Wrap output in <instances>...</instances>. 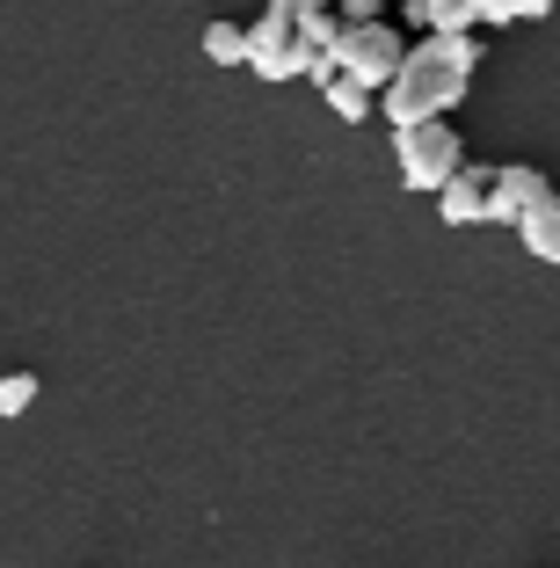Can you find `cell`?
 Listing matches in <instances>:
<instances>
[{
  "instance_id": "1",
  "label": "cell",
  "mask_w": 560,
  "mask_h": 568,
  "mask_svg": "<svg viewBox=\"0 0 560 568\" xmlns=\"http://www.w3.org/2000/svg\"><path fill=\"white\" fill-rule=\"evenodd\" d=\"M474 73H480V30H422L408 44V67L394 73L386 88V124H429V118H451L466 95H474Z\"/></svg>"
},
{
  "instance_id": "2",
  "label": "cell",
  "mask_w": 560,
  "mask_h": 568,
  "mask_svg": "<svg viewBox=\"0 0 560 568\" xmlns=\"http://www.w3.org/2000/svg\"><path fill=\"white\" fill-rule=\"evenodd\" d=\"M247 37H255V51H247V73L255 81H298V73L320 67V51L306 44V22H298L292 0H269L263 16L247 22Z\"/></svg>"
},
{
  "instance_id": "3",
  "label": "cell",
  "mask_w": 560,
  "mask_h": 568,
  "mask_svg": "<svg viewBox=\"0 0 560 568\" xmlns=\"http://www.w3.org/2000/svg\"><path fill=\"white\" fill-rule=\"evenodd\" d=\"M394 161H400V183L408 190H429V197H437V190L466 168V146H459V132H451L445 118L394 124Z\"/></svg>"
},
{
  "instance_id": "4",
  "label": "cell",
  "mask_w": 560,
  "mask_h": 568,
  "mask_svg": "<svg viewBox=\"0 0 560 568\" xmlns=\"http://www.w3.org/2000/svg\"><path fill=\"white\" fill-rule=\"evenodd\" d=\"M335 67L349 73V81L364 88H394V73L408 67V37L394 30V22H343V37H335Z\"/></svg>"
},
{
  "instance_id": "5",
  "label": "cell",
  "mask_w": 560,
  "mask_h": 568,
  "mask_svg": "<svg viewBox=\"0 0 560 568\" xmlns=\"http://www.w3.org/2000/svg\"><path fill=\"white\" fill-rule=\"evenodd\" d=\"M437 212H445V226H488V212H495V168L488 161H466L459 175L437 190Z\"/></svg>"
},
{
  "instance_id": "6",
  "label": "cell",
  "mask_w": 560,
  "mask_h": 568,
  "mask_svg": "<svg viewBox=\"0 0 560 568\" xmlns=\"http://www.w3.org/2000/svg\"><path fill=\"white\" fill-rule=\"evenodd\" d=\"M306 88H320V102H328L343 124H371V118H386V102H379V88H364V81H349L335 59H320L314 73H306Z\"/></svg>"
},
{
  "instance_id": "7",
  "label": "cell",
  "mask_w": 560,
  "mask_h": 568,
  "mask_svg": "<svg viewBox=\"0 0 560 568\" xmlns=\"http://www.w3.org/2000/svg\"><path fill=\"white\" fill-rule=\"evenodd\" d=\"M517 241L531 248V263L560 270V197H553V183H546L539 197L525 204V219H517Z\"/></svg>"
},
{
  "instance_id": "8",
  "label": "cell",
  "mask_w": 560,
  "mask_h": 568,
  "mask_svg": "<svg viewBox=\"0 0 560 568\" xmlns=\"http://www.w3.org/2000/svg\"><path fill=\"white\" fill-rule=\"evenodd\" d=\"M546 190V175L539 168H525V161H502L495 168V212H488V226H517L525 219V204Z\"/></svg>"
},
{
  "instance_id": "9",
  "label": "cell",
  "mask_w": 560,
  "mask_h": 568,
  "mask_svg": "<svg viewBox=\"0 0 560 568\" xmlns=\"http://www.w3.org/2000/svg\"><path fill=\"white\" fill-rule=\"evenodd\" d=\"M400 8H408L415 30H480L488 22L480 0H400Z\"/></svg>"
},
{
  "instance_id": "10",
  "label": "cell",
  "mask_w": 560,
  "mask_h": 568,
  "mask_svg": "<svg viewBox=\"0 0 560 568\" xmlns=\"http://www.w3.org/2000/svg\"><path fill=\"white\" fill-rule=\"evenodd\" d=\"M204 59H212V67H247V51H255V37H247V22H204Z\"/></svg>"
},
{
  "instance_id": "11",
  "label": "cell",
  "mask_w": 560,
  "mask_h": 568,
  "mask_svg": "<svg viewBox=\"0 0 560 568\" xmlns=\"http://www.w3.org/2000/svg\"><path fill=\"white\" fill-rule=\"evenodd\" d=\"M488 8V22H531V16H553L560 0H480Z\"/></svg>"
},
{
  "instance_id": "12",
  "label": "cell",
  "mask_w": 560,
  "mask_h": 568,
  "mask_svg": "<svg viewBox=\"0 0 560 568\" xmlns=\"http://www.w3.org/2000/svg\"><path fill=\"white\" fill-rule=\"evenodd\" d=\"M30 402H37V379L30 372H8V379H0V416H22Z\"/></svg>"
},
{
  "instance_id": "13",
  "label": "cell",
  "mask_w": 560,
  "mask_h": 568,
  "mask_svg": "<svg viewBox=\"0 0 560 568\" xmlns=\"http://www.w3.org/2000/svg\"><path fill=\"white\" fill-rule=\"evenodd\" d=\"M343 22H386V0H343Z\"/></svg>"
}]
</instances>
